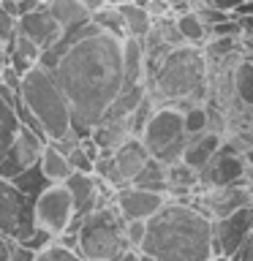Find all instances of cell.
Wrapping results in <instances>:
<instances>
[{"label": "cell", "instance_id": "obj_1", "mask_svg": "<svg viewBox=\"0 0 253 261\" xmlns=\"http://www.w3.org/2000/svg\"><path fill=\"white\" fill-rule=\"evenodd\" d=\"M52 71L68 98L71 130L79 139L90 136L122 90V38L90 24L87 33L60 52Z\"/></svg>", "mask_w": 253, "mask_h": 261}, {"label": "cell", "instance_id": "obj_2", "mask_svg": "<svg viewBox=\"0 0 253 261\" xmlns=\"http://www.w3.org/2000/svg\"><path fill=\"white\" fill-rule=\"evenodd\" d=\"M158 261H210L212 253V218L196 204L166 201L147 218L142 248Z\"/></svg>", "mask_w": 253, "mask_h": 261}, {"label": "cell", "instance_id": "obj_3", "mask_svg": "<svg viewBox=\"0 0 253 261\" xmlns=\"http://www.w3.org/2000/svg\"><path fill=\"white\" fill-rule=\"evenodd\" d=\"M207 79H210V63L204 49L183 44L163 55L158 68L153 71V76L144 85L158 106L177 101L201 103V98L207 95Z\"/></svg>", "mask_w": 253, "mask_h": 261}, {"label": "cell", "instance_id": "obj_4", "mask_svg": "<svg viewBox=\"0 0 253 261\" xmlns=\"http://www.w3.org/2000/svg\"><path fill=\"white\" fill-rule=\"evenodd\" d=\"M16 98L44 128L46 142H55V139H63L65 134H71V106L63 87L57 85L52 68L36 63L30 71H24Z\"/></svg>", "mask_w": 253, "mask_h": 261}, {"label": "cell", "instance_id": "obj_5", "mask_svg": "<svg viewBox=\"0 0 253 261\" xmlns=\"http://www.w3.org/2000/svg\"><path fill=\"white\" fill-rule=\"evenodd\" d=\"M77 250L85 261L120 258L128 250L125 218L114 207V201L95 207L77 226Z\"/></svg>", "mask_w": 253, "mask_h": 261}, {"label": "cell", "instance_id": "obj_6", "mask_svg": "<svg viewBox=\"0 0 253 261\" xmlns=\"http://www.w3.org/2000/svg\"><path fill=\"white\" fill-rule=\"evenodd\" d=\"M147 147V152L153 158H158L161 163H174V161H183V152H185V125H183V112L177 106H169L163 103L158 106L150 120L144 122L142 128V136H139Z\"/></svg>", "mask_w": 253, "mask_h": 261}, {"label": "cell", "instance_id": "obj_7", "mask_svg": "<svg viewBox=\"0 0 253 261\" xmlns=\"http://www.w3.org/2000/svg\"><path fill=\"white\" fill-rule=\"evenodd\" d=\"M33 228H36L33 199L24 196L11 179L0 177V237L22 242Z\"/></svg>", "mask_w": 253, "mask_h": 261}, {"label": "cell", "instance_id": "obj_8", "mask_svg": "<svg viewBox=\"0 0 253 261\" xmlns=\"http://www.w3.org/2000/svg\"><path fill=\"white\" fill-rule=\"evenodd\" d=\"M33 218L36 226L46 228L52 237H60L68 231L73 220V201L63 182H52L33 199Z\"/></svg>", "mask_w": 253, "mask_h": 261}, {"label": "cell", "instance_id": "obj_9", "mask_svg": "<svg viewBox=\"0 0 253 261\" xmlns=\"http://www.w3.org/2000/svg\"><path fill=\"white\" fill-rule=\"evenodd\" d=\"M253 231V204L229 212L223 218H212V253L234 258L245 240Z\"/></svg>", "mask_w": 253, "mask_h": 261}, {"label": "cell", "instance_id": "obj_10", "mask_svg": "<svg viewBox=\"0 0 253 261\" xmlns=\"http://www.w3.org/2000/svg\"><path fill=\"white\" fill-rule=\"evenodd\" d=\"M245 177V161L234 144H220L218 152L199 169V188H220V185H234L242 182Z\"/></svg>", "mask_w": 253, "mask_h": 261}, {"label": "cell", "instance_id": "obj_11", "mask_svg": "<svg viewBox=\"0 0 253 261\" xmlns=\"http://www.w3.org/2000/svg\"><path fill=\"white\" fill-rule=\"evenodd\" d=\"M44 147H46V139H44V136L22 125L19 134H16V139H14V144H11V150H8L6 158L0 161V177L11 179L14 174H19L22 169H28V166H33V163H38L41 152H44Z\"/></svg>", "mask_w": 253, "mask_h": 261}, {"label": "cell", "instance_id": "obj_12", "mask_svg": "<svg viewBox=\"0 0 253 261\" xmlns=\"http://www.w3.org/2000/svg\"><path fill=\"white\" fill-rule=\"evenodd\" d=\"M166 201H169L166 193H155V191H147V188H139V185H125L120 191H114V207L120 210V215L125 220L153 218Z\"/></svg>", "mask_w": 253, "mask_h": 261}, {"label": "cell", "instance_id": "obj_13", "mask_svg": "<svg viewBox=\"0 0 253 261\" xmlns=\"http://www.w3.org/2000/svg\"><path fill=\"white\" fill-rule=\"evenodd\" d=\"M248 204H253L250 188H245V182H234V185H220V188H204L199 207L210 218H223L240 207H248Z\"/></svg>", "mask_w": 253, "mask_h": 261}, {"label": "cell", "instance_id": "obj_14", "mask_svg": "<svg viewBox=\"0 0 253 261\" xmlns=\"http://www.w3.org/2000/svg\"><path fill=\"white\" fill-rule=\"evenodd\" d=\"M16 28H19L22 36L30 38L41 52L52 49L57 41L63 38V28L55 22V16L46 11V6H41V8H36V11H30V14H22L19 19H16Z\"/></svg>", "mask_w": 253, "mask_h": 261}, {"label": "cell", "instance_id": "obj_15", "mask_svg": "<svg viewBox=\"0 0 253 261\" xmlns=\"http://www.w3.org/2000/svg\"><path fill=\"white\" fill-rule=\"evenodd\" d=\"M112 158H114V166H117L122 182L131 185V182L136 179L139 171L144 169V163L150 161V152H147V147H144L142 139H139V136H131L128 142H122L117 150L112 152Z\"/></svg>", "mask_w": 253, "mask_h": 261}, {"label": "cell", "instance_id": "obj_16", "mask_svg": "<svg viewBox=\"0 0 253 261\" xmlns=\"http://www.w3.org/2000/svg\"><path fill=\"white\" fill-rule=\"evenodd\" d=\"M223 144V136L220 134H212V130H201V134H193L188 136L185 142V152H183V161L188 166H193L199 171L204 163H207L212 155L218 152V147Z\"/></svg>", "mask_w": 253, "mask_h": 261}, {"label": "cell", "instance_id": "obj_17", "mask_svg": "<svg viewBox=\"0 0 253 261\" xmlns=\"http://www.w3.org/2000/svg\"><path fill=\"white\" fill-rule=\"evenodd\" d=\"M44 6H46V11L55 16V22L63 28V33L85 28L90 22V14L85 11L82 0H44Z\"/></svg>", "mask_w": 253, "mask_h": 261}, {"label": "cell", "instance_id": "obj_18", "mask_svg": "<svg viewBox=\"0 0 253 261\" xmlns=\"http://www.w3.org/2000/svg\"><path fill=\"white\" fill-rule=\"evenodd\" d=\"M120 16H122V28H125V38H139L142 41L153 28V16L144 6L134 3V0H120L117 3Z\"/></svg>", "mask_w": 253, "mask_h": 261}, {"label": "cell", "instance_id": "obj_19", "mask_svg": "<svg viewBox=\"0 0 253 261\" xmlns=\"http://www.w3.org/2000/svg\"><path fill=\"white\" fill-rule=\"evenodd\" d=\"M144 82V46L139 38H122V85Z\"/></svg>", "mask_w": 253, "mask_h": 261}, {"label": "cell", "instance_id": "obj_20", "mask_svg": "<svg viewBox=\"0 0 253 261\" xmlns=\"http://www.w3.org/2000/svg\"><path fill=\"white\" fill-rule=\"evenodd\" d=\"M90 136H93V142L101 147V150H112L114 152L122 142H128L134 134H131L128 120H104V122H98V125H93Z\"/></svg>", "mask_w": 253, "mask_h": 261}, {"label": "cell", "instance_id": "obj_21", "mask_svg": "<svg viewBox=\"0 0 253 261\" xmlns=\"http://www.w3.org/2000/svg\"><path fill=\"white\" fill-rule=\"evenodd\" d=\"M38 166H41V171H44V177L49 182H65V177L73 171L68 158H65L52 142H46L44 152H41V158H38Z\"/></svg>", "mask_w": 253, "mask_h": 261}, {"label": "cell", "instance_id": "obj_22", "mask_svg": "<svg viewBox=\"0 0 253 261\" xmlns=\"http://www.w3.org/2000/svg\"><path fill=\"white\" fill-rule=\"evenodd\" d=\"M166 182H169V196L199 191V171L193 166H188L185 161H174L166 166Z\"/></svg>", "mask_w": 253, "mask_h": 261}, {"label": "cell", "instance_id": "obj_23", "mask_svg": "<svg viewBox=\"0 0 253 261\" xmlns=\"http://www.w3.org/2000/svg\"><path fill=\"white\" fill-rule=\"evenodd\" d=\"M174 22H177V30H180L185 44L204 46L210 41V28L199 19L196 11H180V14H174Z\"/></svg>", "mask_w": 253, "mask_h": 261}, {"label": "cell", "instance_id": "obj_24", "mask_svg": "<svg viewBox=\"0 0 253 261\" xmlns=\"http://www.w3.org/2000/svg\"><path fill=\"white\" fill-rule=\"evenodd\" d=\"M131 185H139V188H147V191H155V193H166L169 196V182H166V163H161L158 158H153L144 163V169L136 174V179Z\"/></svg>", "mask_w": 253, "mask_h": 261}, {"label": "cell", "instance_id": "obj_25", "mask_svg": "<svg viewBox=\"0 0 253 261\" xmlns=\"http://www.w3.org/2000/svg\"><path fill=\"white\" fill-rule=\"evenodd\" d=\"M19 117L14 112V103H8L0 98V161L6 158V152L11 150L16 134H19Z\"/></svg>", "mask_w": 253, "mask_h": 261}, {"label": "cell", "instance_id": "obj_26", "mask_svg": "<svg viewBox=\"0 0 253 261\" xmlns=\"http://www.w3.org/2000/svg\"><path fill=\"white\" fill-rule=\"evenodd\" d=\"M90 22L101 33H109L114 38H125V28H122V16H120L117 3H106L104 8H98L95 14H90Z\"/></svg>", "mask_w": 253, "mask_h": 261}, {"label": "cell", "instance_id": "obj_27", "mask_svg": "<svg viewBox=\"0 0 253 261\" xmlns=\"http://www.w3.org/2000/svg\"><path fill=\"white\" fill-rule=\"evenodd\" d=\"M11 182L19 188L24 196H30V199H36V196L44 191L46 185H52V182H49V179L44 177V171H41L38 163H33V166H28V169H22L19 174H14Z\"/></svg>", "mask_w": 253, "mask_h": 261}, {"label": "cell", "instance_id": "obj_28", "mask_svg": "<svg viewBox=\"0 0 253 261\" xmlns=\"http://www.w3.org/2000/svg\"><path fill=\"white\" fill-rule=\"evenodd\" d=\"M234 95L253 109V60H237L234 65Z\"/></svg>", "mask_w": 253, "mask_h": 261}, {"label": "cell", "instance_id": "obj_29", "mask_svg": "<svg viewBox=\"0 0 253 261\" xmlns=\"http://www.w3.org/2000/svg\"><path fill=\"white\" fill-rule=\"evenodd\" d=\"M36 261H85V258L79 256L77 248H68V245H60L57 240H52L46 248L36 253Z\"/></svg>", "mask_w": 253, "mask_h": 261}, {"label": "cell", "instance_id": "obj_30", "mask_svg": "<svg viewBox=\"0 0 253 261\" xmlns=\"http://www.w3.org/2000/svg\"><path fill=\"white\" fill-rule=\"evenodd\" d=\"M183 125H185V136L201 134L207 130V106L204 103H193L183 112Z\"/></svg>", "mask_w": 253, "mask_h": 261}, {"label": "cell", "instance_id": "obj_31", "mask_svg": "<svg viewBox=\"0 0 253 261\" xmlns=\"http://www.w3.org/2000/svg\"><path fill=\"white\" fill-rule=\"evenodd\" d=\"M144 234H147V220H125V240H128V248H142L144 242Z\"/></svg>", "mask_w": 253, "mask_h": 261}, {"label": "cell", "instance_id": "obj_32", "mask_svg": "<svg viewBox=\"0 0 253 261\" xmlns=\"http://www.w3.org/2000/svg\"><path fill=\"white\" fill-rule=\"evenodd\" d=\"M16 19L19 16H14V14H8L0 8V44H11V41L16 38V33H19V28H16Z\"/></svg>", "mask_w": 253, "mask_h": 261}, {"label": "cell", "instance_id": "obj_33", "mask_svg": "<svg viewBox=\"0 0 253 261\" xmlns=\"http://www.w3.org/2000/svg\"><path fill=\"white\" fill-rule=\"evenodd\" d=\"M65 158H68V163H71V169H73V171H85V174H93V163H95V161L90 158V155L82 150L79 144L73 147V150L65 155Z\"/></svg>", "mask_w": 253, "mask_h": 261}, {"label": "cell", "instance_id": "obj_34", "mask_svg": "<svg viewBox=\"0 0 253 261\" xmlns=\"http://www.w3.org/2000/svg\"><path fill=\"white\" fill-rule=\"evenodd\" d=\"M210 36H232V38H242V24H240V19L232 14L229 19H223V22H218V24H212L210 28Z\"/></svg>", "mask_w": 253, "mask_h": 261}, {"label": "cell", "instance_id": "obj_35", "mask_svg": "<svg viewBox=\"0 0 253 261\" xmlns=\"http://www.w3.org/2000/svg\"><path fill=\"white\" fill-rule=\"evenodd\" d=\"M8 261H36V250L24 248L22 242L11 240V248H8Z\"/></svg>", "mask_w": 253, "mask_h": 261}, {"label": "cell", "instance_id": "obj_36", "mask_svg": "<svg viewBox=\"0 0 253 261\" xmlns=\"http://www.w3.org/2000/svg\"><path fill=\"white\" fill-rule=\"evenodd\" d=\"M144 8L150 11L153 19H155V16H166V14H171V6L166 3V0H147Z\"/></svg>", "mask_w": 253, "mask_h": 261}, {"label": "cell", "instance_id": "obj_37", "mask_svg": "<svg viewBox=\"0 0 253 261\" xmlns=\"http://www.w3.org/2000/svg\"><path fill=\"white\" fill-rule=\"evenodd\" d=\"M234 261H253V231H250L248 240H245V245L240 248V253L234 256Z\"/></svg>", "mask_w": 253, "mask_h": 261}, {"label": "cell", "instance_id": "obj_38", "mask_svg": "<svg viewBox=\"0 0 253 261\" xmlns=\"http://www.w3.org/2000/svg\"><path fill=\"white\" fill-rule=\"evenodd\" d=\"M240 3H245V0H210V6L220 8V11H229V14H232Z\"/></svg>", "mask_w": 253, "mask_h": 261}, {"label": "cell", "instance_id": "obj_39", "mask_svg": "<svg viewBox=\"0 0 253 261\" xmlns=\"http://www.w3.org/2000/svg\"><path fill=\"white\" fill-rule=\"evenodd\" d=\"M237 19H240V24H242V36H253V14L237 16Z\"/></svg>", "mask_w": 253, "mask_h": 261}, {"label": "cell", "instance_id": "obj_40", "mask_svg": "<svg viewBox=\"0 0 253 261\" xmlns=\"http://www.w3.org/2000/svg\"><path fill=\"white\" fill-rule=\"evenodd\" d=\"M232 14H234V16H248V14H253V0H245V3H240Z\"/></svg>", "mask_w": 253, "mask_h": 261}, {"label": "cell", "instance_id": "obj_41", "mask_svg": "<svg viewBox=\"0 0 253 261\" xmlns=\"http://www.w3.org/2000/svg\"><path fill=\"white\" fill-rule=\"evenodd\" d=\"M82 6H85V11H87V14H95L98 8H104V6H106V0H82Z\"/></svg>", "mask_w": 253, "mask_h": 261}, {"label": "cell", "instance_id": "obj_42", "mask_svg": "<svg viewBox=\"0 0 253 261\" xmlns=\"http://www.w3.org/2000/svg\"><path fill=\"white\" fill-rule=\"evenodd\" d=\"M8 65V52H6V44H0V71Z\"/></svg>", "mask_w": 253, "mask_h": 261}, {"label": "cell", "instance_id": "obj_43", "mask_svg": "<svg viewBox=\"0 0 253 261\" xmlns=\"http://www.w3.org/2000/svg\"><path fill=\"white\" fill-rule=\"evenodd\" d=\"M166 3L171 6V11H174V8H177V6H183V3H185V0H166Z\"/></svg>", "mask_w": 253, "mask_h": 261}, {"label": "cell", "instance_id": "obj_44", "mask_svg": "<svg viewBox=\"0 0 253 261\" xmlns=\"http://www.w3.org/2000/svg\"><path fill=\"white\" fill-rule=\"evenodd\" d=\"M210 261H234V258H229V256H212Z\"/></svg>", "mask_w": 253, "mask_h": 261}, {"label": "cell", "instance_id": "obj_45", "mask_svg": "<svg viewBox=\"0 0 253 261\" xmlns=\"http://www.w3.org/2000/svg\"><path fill=\"white\" fill-rule=\"evenodd\" d=\"M106 3H120V0H106Z\"/></svg>", "mask_w": 253, "mask_h": 261}, {"label": "cell", "instance_id": "obj_46", "mask_svg": "<svg viewBox=\"0 0 253 261\" xmlns=\"http://www.w3.org/2000/svg\"><path fill=\"white\" fill-rule=\"evenodd\" d=\"M109 261H120V258H109Z\"/></svg>", "mask_w": 253, "mask_h": 261}]
</instances>
